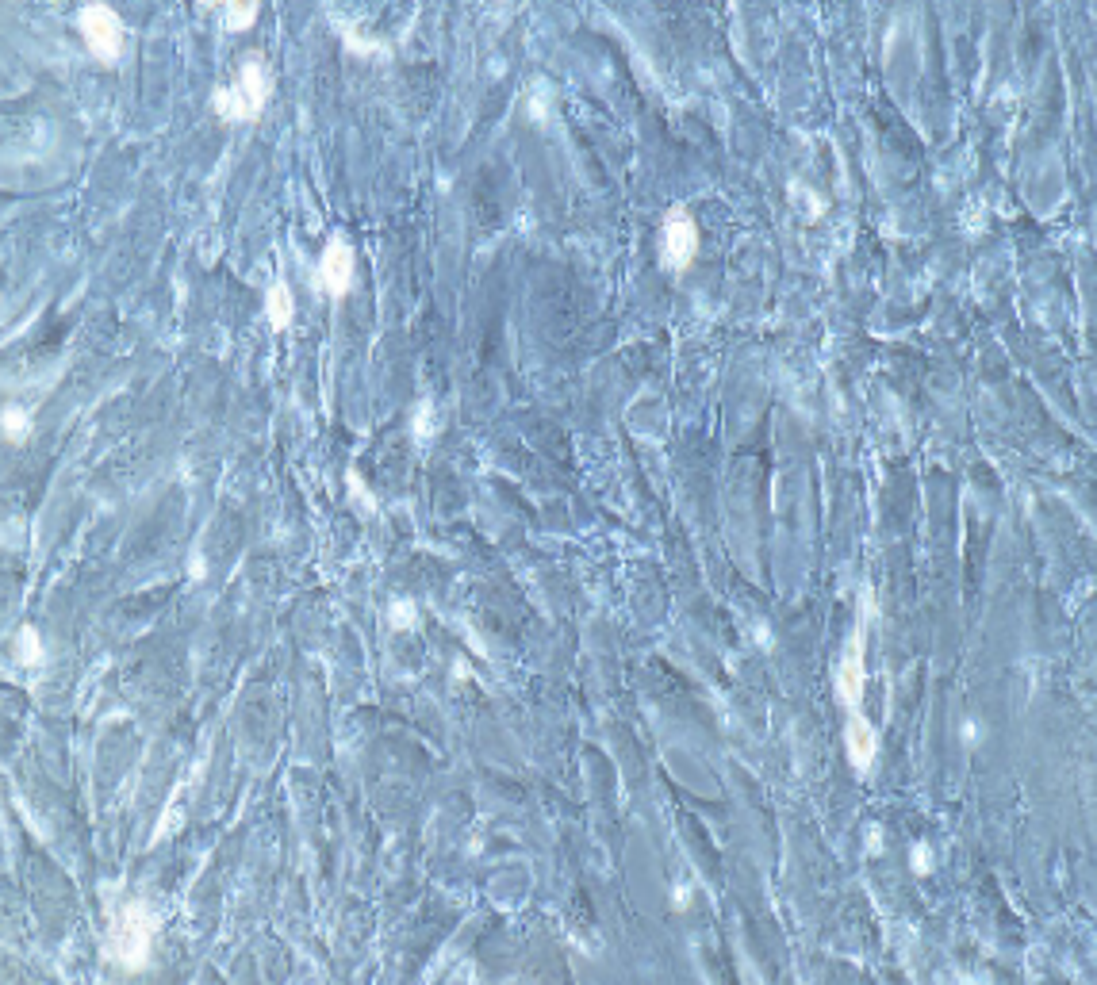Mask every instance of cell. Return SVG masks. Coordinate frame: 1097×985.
Listing matches in <instances>:
<instances>
[{
  "instance_id": "cell-7",
  "label": "cell",
  "mask_w": 1097,
  "mask_h": 985,
  "mask_svg": "<svg viewBox=\"0 0 1097 985\" xmlns=\"http://www.w3.org/2000/svg\"><path fill=\"white\" fill-rule=\"evenodd\" d=\"M234 85H238V92L246 96V104H250L254 119L265 112V104H269V96H273V73H269L265 58H261L257 50H250V54L238 62V77H234Z\"/></svg>"
},
{
  "instance_id": "cell-1",
  "label": "cell",
  "mask_w": 1097,
  "mask_h": 985,
  "mask_svg": "<svg viewBox=\"0 0 1097 985\" xmlns=\"http://www.w3.org/2000/svg\"><path fill=\"white\" fill-rule=\"evenodd\" d=\"M150 951H154V913L146 901H127L119 909L116 924H112V936H108V959L127 970V974H139L150 966Z\"/></svg>"
},
{
  "instance_id": "cell-13",
  "label": "cell",
  "mask_w": 1097,
  "mask_h": 985,
  "mask_svg": "<svg viewBox=\"0 0 1097 985\" xmlns=\"http://www.w3.org/2000/svg\"><path fill=\"white\" fill-rule=\"evenodd\" d=\"M346 483H350V495H353V503H357V510H365V514H376L373 491H369V483H361V472H357V468H350V472H346Z\"/></svg>"
},
{
  "instance_id": "cell-5",
  "label": "cell",
  "mask_w": 1097,
  "mask_h": 985,
  "mask_svg": "<svg viewBox=\"0 0 1097 985\" xmlns=\"http://www.w3.org/2000/svg\"><path fill=\"white\" fill-rule=\"evenodd\" d=\"M353 273H357V253L346 238H330L323 257H319V269H315V280H319V292H327L330 299H342L353 288Z\"/></svg>"
},
{
  "instance_id": "cell-3",
  "label": "cell",
  "mask_w": 1097,
  "mask_h": 985,
  "mask_svg": "<svg viewBox=\"0 0 1097 985\" xmlns=\"http://www.w3.org/2000/svg\"><path fill=\"white\" fill-rule=\"evenodd\" d=\"M699 246L702 234L699 223L691 219V211L687 207H672L664 215V227H660V265L668 273H687L691 261L699 257Z\"/></svg>"
},
{
  "instance_id": "cell-6",
  "label": "cell",
  "mask_w": 1097,
  "mask_h": 985,
  "mask_svg": "<svg viewBox=\"0 0 1097 985\" xmlns=\"http://www.w3.org/2000/svg\"><path fill=\"white\" fill-rule=\"evenodd\" d=\"M844 748H848V763L867 775L879 759V733L875 725L864 717V710H848V721H844Z\"/></svg>"
},
{
  "instance_id": "cell-10",
  "label": "cell",
  "mask_w": 1097,
  "mask_h": 985,
  "mask_svg": "<svg viewBox=\"0 0 1097 985\" xmlns=\"http://www.w3.org/2000/svg\"><path fill=\"white\" fill-rule=\"evenodd\" d=\"M257 16H261V4H254V0H246V4H223V8H219V20H223L227 31H250Z\"/></svg>"
},
{
  "instance_id": "cell-11",
  "label": "cell",
  "mask_w": 1097,
  "mask_h": 985,
  "mask_svg": "<svg viewBox=\"0 0 1097 985\" xmlns=\"http://www.w3.org/2000/svg\"><path fill=\"white\" fill-rule=\"evenodd\" d=\"M16 660L24 667L43 664V644H39V629H35V625H24V629L16 633Z\"/></svg>"
},
{
  "instance_id": "cell-9",
  "label": "cell",
  "mask_w": 1097,
  "mask_h": 985,
  "mask_svg": "<svg viewBox=\"0 0 1097 985\" xmlns=\"http://www.w3.org/2000/svg\"><path fill=\"white\" fill-rule=\"evenodd\" d=\"M211 112L219 115V119H227V123H250L254 119V112H250L246 96L238 92V85H219V89L211 92Z\"/></svg>"
},
{
  "instance_id": "cell-15",
  "label": "cell",
  "mask_w": 1097,
  "mask_h": 985,
  "mask_svg": "<svg viewBox=\"0 0 1097 985\" xmlns=\"http://www.w3.org/2000/svg\"><path fill=\"white\" fill-rule=\"evenodd\" d=\"M415 437H419V445H426L434 437V407L430 403H422L419 414H415Z\"/></svg>"
},
{
  "instance_id": "cell-14",
  "label": "cell",
  "mask_w": 1097,
  "mask_h": 985,
  "mask_svg": "<svg viewBox=\"0 0 1097 985\" xmlns=\"http://www.w3.org/2000/svg\"><path fill=\"white\" fill-rule=\"evenodd\" d=\"M388 614H392V625H396V629H415V625H419V621H415L419 618V606H415L411 598H396Z\"/></svg>"
},
{
  "instance_id": "cell-8",
  "label": "cell",
  "mask_w": 1097,
  "mask_h": 985,
  "mask_svg": "<svg viewBox=\"0 0 1097 985\" xmlns=\"http://www.w3.org/2000/svg\"><path fill=\"white\" fill-rule=\"evenodd\" d=\"M265 319H269L273 334H284L292 326V319H296V296H292L288 280H273V288L265 292Z\"/></svg>"
},
{
  "instance_id": "cell-12",
  "label": "cell",
  "mask_w": 1097,
  "mask_h": 985,
  "mask_svg": "<svg viewBox=\"0 0 1097 985\" xmlns=\"http://www.w3.org/2000/svg\"><path fill=\"white\" fill-rule=\"evenodd\" d=\"M4 434H8V441H27V434H31V414L20 411V407H4Z\"/></svg>"
},
{
  "instance_id": "cell-16",
  "label": "cell",
  "mask_w": 1097,
  "mask_h": 985,
  "mask_svg": "<svg viewBox=\"0 0 1097 985\" xmlns=\"http://www.w3.org/2000/svg\"><path fill=\"white\" fill-rule=\"evenodd\" d=\"M910 863H913V871L917 874H929L933 871V855H929V844H917L910 855Z\"/></svg>"
},
{
  "instance_id": "cell-4",
  "label": "cell",
  "mask_w": 1097,
  "mask_h": 985,
  "mask_svg": "<svg viewBox=\"0 0 1097 985\" xmlns=\"http://www.w3.org/2000/svg\"><path fill=\"white\" fill-rule=\"evenodd\" d=\"M867 690V621L852 629V637L844 644V656L837 664V698L844 710H860Z\"/></svg>"
},
{
  "instance_id": "cell-2",
  "label": "cell",
  "mask_w": 1097,
  "mask_h": 985,
  "mask_svg": "<svg viewBox=\"0 0 1097 985\" xmlns=\"http://www.w3.org/2000/svg\"><path fill=\"white\" fill-rule=\"evenodd\" d=\"M77 31H81V43L93 54L96 62H119L123 46H127V27L119 20L116 8L108 4H85L77 12Z\"/></svg>"
}]
</instances>
